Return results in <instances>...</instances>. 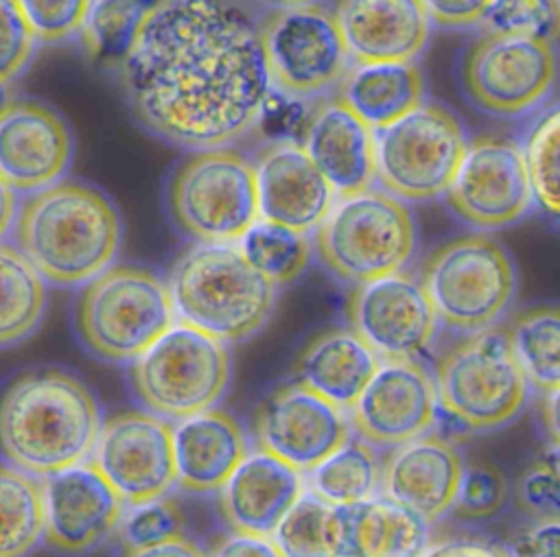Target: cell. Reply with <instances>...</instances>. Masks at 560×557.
<instances>
[{
	"mask_svg": "<svg viewBox=\"0 0 560 557\" xmlns=\"http://www.w3.org/2000/svg\"><path fill=\"white\" fill-rule=\"evenodd\" d=\"M39 483L44 540L52 550L83 555L116 533L125 505L90 461L55 472Z\"/></svg>",
	"mask_w": 560,
	"mask_h": 557,
	"instance_id": "cell-20",
	"label": "cell"
},
{
	"mask_svg": "<svg viewBox=\"0 0 560 557\" xmlns=\"http://www.w3.org/2000/svg\"><path fill=\"white\" fill-rule=\"evenodd\" d=\"M462 465L457 448L446 437L427 432L392 448L381 465V496L405 505L431 524L451 511Z\"/></svg>",
	"mask_w": 560,
	"mask_h": 557,
	"instance_id": "cell-23",
	"label": "cell"
},
{
	"mask_svg": "<svg viewBox=\"0 0 560 557\" xmlns=\"http://www.w3.org/2000/svg\"><path fill=\"white\" fill-rule=\"evenodd\" d=\"M206 557H284V553L271 535L230 531L214 542Z\"/></svg>",
	"mask_w": 560,
	"mask_h": 557,
	"instance_id": "cell-46",
	"label": "cell"
},
{
	"mask_svg": "<svg viewBox=\"0 0 560 557\" xmlns=\"http://www.w3.org/2000/svg\"><path fill=\"white\" fill-rule=\"evenodd\" d=\"M424 76L416 63L352 66L339 83V100L372 131L424 103Z\"/></svg>",
	"mask_w": 560,
	"mask_h": 557,
	"instance_id": "cell-28",
	"label": "cell"
},
{
	"mask_svg": "<svg viewBox=\"0 0 560 557\" xmlns=\"http://www.w3.org/2000/svg\"><path fill=\"white\" fill-rule=\"evenodd\" d=\"M164 203L190 242H238L260 218L254 162L230 146L190 151L171 170Z\"/></svg>",
	"mask_w": 560,
	"mask_h": 557,
	"instance_id": "cell-7",
	"label": "cell"
},
{
	"mask_svg": "<svg viewBox=\"0 0 560 557\" xmlns=\"http://www.w3.org/2000/svg\"><path fill=\"white\" fill-rule=\"evenodd\" d=\"M311 245L330 277L359 286L409 266L418 251V223L409 203L368 188L339 197Z\"/></svg>",
	"mask_w": 560,
	"mask_h": 557,
	"instance_id": "cell-5",
	"label": "cell"
},
{
	"mask_svg": "<svg viewBox=\"0 0 560 557\" xmlns=\"http://www.w3.org/2000/svg\"><path fill=\"white\" fill-rule=\"evenodd\" d=\"M184 515L177 502L168 496L144 500L138 505H125L116 533L120 550L147 548L171 537L184 535Z\"/></svg>",
	"mask_w": 560,
	"mask_h": 557,
	"instance_id": "cell-39",
	"label": "cell"
},
{
	"mask_svg": "<svg viewBox=\"0 0 560 557\" xmlns=\"http://www.w3.org/2000/svg\"><path fill=\"white\" fill-rule=\"evenodd\" d=\"M120 557H206V553L186 535H177L155 546L120 550Z\"/></svg>",
	"mask_w": 560,
	"mask_h": 557,
	"instance_id": "cell-48",
	"label": "cell"
},
{
	"mask_svg": "<svg viewBox=\"0 0 560 557\" xmlns=\"http://www.w3.org/2000/svg\"><path fill=\"white\" fill-rule=\"evenodd\" d=\"M510 498L505 474L490 461H468L462 465L453 515L462 520H488L497 515Z\"/></svg>",
	"mask_w": 560,
	"mask_h": 557,
	"instance_id": "cell-40",
	"label": "cell"
},
{
	"mask_svg": "<svg viewBox=\"0 0 560 557\" xmlns=\"http://www.w3.org/2000/svg\"><path fill=\"white\" fill-rule=\"evenodd\" d=\"M330 13L352 66L413 63L429 46L420 0H337Z\"/></svg>",
	"mask_w": 560,
	"mask_h": 557,
	"instance_id": "cell-21",
	"label": "cell"
},
{
	"mask_svg": "<svg viewBox=\"0 0 560 557\" xmlns=\"http://www.w3.org/2000/svg\"><path fill=\"white\" fill-rule=\"evenodd\" d=\"M252 435L256 450L306 474L350 437V424L346 411L295 380L258 404Z\"/></svg>",
	"mask_w": 560,
	"mask_h": 557,
	"instance_id": "cell-17",
	"label": "cell"
},
{
	"mask_svg": "<svg viewBox=\"0 0 560 557\" xmlns=\"http://www.w3.org/2000/svg\"><path fill=\"white\" fill-rule=\"evenodd\" d=\"M158 2L160 0H90L83 26L77 35L85 57L116 72Z\"/></svg>",
	"mask_w": 560,
	"mask_h": 557,
	"instance_id": "cell-34",
	"label": "cell"
},
{
	"mask_svg": "<svg viewBox=\"0 0 560 557\" xmlns=\"http://www.w3.org/2000/svg\"><path fill=\"white\" fill-rule=\"evenodd\" d=\"M256 4L269 9V11H280V9H295V7H308V4H319L322 0H254Z\"/></svg>",
	"mask_w": 560,
	"mask_h": 557,
	"instance_id": "cell-51",
	"label": "cell"
},
{
	"mask_svg": "<svg viewBox=\"0 0 560 557\" xmlns=\"http://www.w3.org/2000/svg\"><path fill=\"white\" fill-rule=\"evenodd\" d=\"M558 540V520H532L512 531L501 548L508 557H560Z\"/></svg>",
	"mask_w": 560,
	"mask_h": 557,
	"instance_id": "cell-44",
	"label": "cell"
},
{
	"mask_svg": "<svg viewBox=\"0 0 560 557\" xmlns=\"http://www.w3.org/2000/svg\"><path fill=\"white\" fill-rule=\"evenodd\" d=\"M444 201L466 227L481 234L523 221L534 197L521 146L492 135L470 140Z\"/></svg>",
	"mask_w": 560,
	"mask_h": 557,
	"instance_id": "cell-14",
	"label": "cell"
},
{
	"mask_svg": "<svg viewBox=\"0 0 560 557\" xmlns=\"http://www.w3.org/2000/svg\"><path fill=\"white\" fill-rule=\"evenodd\" d=\"M508 334L510 352L527 387L556 393L560 387V315L556 306L527 308L514 317Z\"/></svg>",
	"mask_w": 560,
	"mask_h": 557,
	"instance_id": "cell-32",
	"label": "cell"
},
{
	"mask_svg": "<svg viewBox=\"0 0 560 557\" xmlns=\"http://www.w3.org/2000/svg\"><path fill=\"white\" fill-rule=\"evenodd\" d=\"M101 424L94 393L66 369H26L0 389V457L35 478L88 461Z\"/></svg>",
	"mask_w": 560,
	"mask_h": 557,
	"instance_id": "cell-2",
	"label": "cell"
},
{
	"mask_svg": "<svg viewBox=\"0 0 560 557\" xmlns=\"http://www.w3.org/2000/svg\"><path fill=\"white\" fill-rule=\"evenodd\" d=\"M556 44L483 33L459 59V83L483 114L518 118L547 103L556 87Z\"/></svg>",
	"mask_w": 560,
	"mask_h": 557,
	"instance_id": "cell-12",
	"label": "cell"
},
{
	"mask_svg": "<svg viewBox=\"0 0 560 557\" xmlns=\"http://www.w3.org/2000/svg\"><path fill=\"white\" fill-rule=\"evenodd\" d=\"M42 540V483L0 463V557H28Z\"/></svg>",
	"mask_w": 560,
	"mask_h": 557,
	"instance_id": "cell-35",
	"label": "cell"
},
{
	"mask_svg": "<svg viewBox=\"0 0 560 557\" xmlns=\"http://www.w3.org/2000/svg\"><path fill=\"white\" fill-rule=\"evenodd\" d=\"M166 286L175 321L225 345L260 332L278 301V288L236 242H190L171 264Z\"/></svg>",
	"mask_w": 560,
	"mask_h": 557,
	"instance_id": "cell-4",
	"label": "cell"
},
{
	"mask_svg": "<svg viewBox=\"0 0 560 557\" xmlns=\"http://www.w3.org/2000/svg\"><path fill=\"white\" fill-rule=\"evenodd\" d=\"M420 284L438 323L472 334L494 328L514 301L518 277L510 251L488 234L453 238L422 264Z\"/></svg>",
	"mask_w": 560,
	"mask_h": 557,
	"instance_id": "cell-8",
	"label": "cell"
},
{
	"mask_svg": "<svg viewBox=\"0 0 560 557\" xmlns=\"http://www.w3.org/2000/svg\"><path fill=\"white\" fill-rule=\"evenodd\" d=\"M37 39L15 0H0V87L15 81L31 63Z\"/></svg>",
	"mask_w": 560,
	"mask_h": 557,
	"instance_id": "cell-43",
	"label": "cell"
},
{
	"mask_svg": "<svg viewBox=\"0 0 560 557\" xmlns=\"http://www.w3.org/2000/svg\"><path fill=\"white\" fill-rule=\"evenodd\" d=\"M271 537L284 557H346V507L304 491Z\"/></svg>",
	"mask_w": 560,
	"mask_h": 557,
	"instance_id": "cell-33",
	"label": "cell"
},
{
	"mask_svg": "<svg viewBox=\"0 0 560 557\" xmlns=\"http://www.w3.org/2000/svg\"><path fill=\"white\" fill-rule=\"evenodd\" d=\"M438 406L464 430H497L525 408L529 387L505 330L488 328L448 345L433 374Z\"/></svg>",
	"mask_w": 560,
	"mask_h": 557,
	"instance_id": "cell-9",
	"label": "cell"
},
{
	"mask_svg": "<svg viewBox=\"0 0 560 557\" xmlns=\"http://www.w3.org/2000/svg\"><path fill=\"white\" fill-rule=\"evenodd\" d=\"M540 417H542V424H545V432L551 437V446L558 448V391L556 393H542Z\"/></svg>",
	"mask_w": 560,
	"mask_h": 557,
	"instance_id": "cell-50",
	"label": "cell"
},
{
	"mask_svg": "<svg viewBox=\"0 0 560 557\" xmlns=\"http://www.w3.org/2000/svg\"><path fill=\"white\" fill-rule=\"evenodd\" d=\"M90 463L122 505L168 496L175 487L171 424L147 411H125L101 424Z\"/></svg>",
	"mask_w": 560,
	"mask_h": 557,
	"instance_id": "cell-15",
	"label": "cell"
},
{
	"mask_svg": "<svg viewBox=\"0 0 560 557\" xmlns=\"http://www.w3.org/2000/svg\"><path fill=\"white\" fill-rule=\"evenodd\" d=\"M558 135H560L558 107L551 105L532 125V129L525 138V144L521 146L534 203H538L551 216H558V205H560V197H558L560 140H558Z\"/></svg>",
	"mask_w": 560,
	"mask_h": 557,
	"instance_id": "cell-37",
	"label": "cell"
},
{
	"mask_svg": "<svg viewBox=\"0 0 560 557\" xmlns=\"http://www.w3.org/2000/svg\"><path fill=\"white\" fill-rule=\"evenodd\" d=\"M258 214L300 234H311L330 212L337 194L302 144L276 140L254 159Z\"/></svg>",
	"mask_w": 560,
	"mask_h": 557,
	"instance_id": "cell-22",
	"label": "cell"
},
{
	"mask_svg": "<svg viewBox=\"0 0 560 557\" xmlns=\"http://www.w3.org/2000/svg\"><path fill=\"white\" fill-rule=\"evenodd\" d=\"M247 262L278 291L295 282L308 266L313 245L306 234L258 218L236 242Z\"/></svg>",
	"mask_w": 560,
	"mask_h": 557,
	"instance_id": "cell-36",
	"label": "cell"
},
{
	"mask_svg": "<svg viewBox=\"0 0 560 557\" xmlns=\"http://www.w3.org/2000/svg\"><path fill=\"white\" fill-rule=\"evenodd\" d=\"M171 439L175 485L188 494H217L249 452L238 419L217 406L177 419Z\"/></svg>",
	"mask_w": 560,
	"mask_h": 557,
	"instance_id": "cell-25",
	"label": "cell"
},
{
	"mask_svg": "<svg viewBox=\"0 0 560 557\" xmlns=\"http://www.w3.org/2000/svg\"><path fill=\"white\" fill-rule=\"evenodd\" d=\"M258 28L271 90L304 100L339 87L350 59L322 4L269 11Z\"/></svg>",
	"mask_w": 560,
	"mask_h": 557,
	"instance_id": "cell-13",
	"label": "cell"
},
{
	"mask_svg": "<svg viewBox=\"0 0 560 557\" xmlns=\"http://www.w3.org/2000/svg\"><path fill=\"white\" fill-rule=\"evenodd\" d=\"M46 312V282L15 245L0 242V349L26 341Z\"/></svg>",
	"mask_w": 560,
	"mask_h": 557,
	"instance_id": "cell-31",
	"label": "cell"
},
{
	"mask_svg": "<svg viewBox=\"0 0 560 557\" xmlns=\"http://www.w3.org/2000/svg\"><path fill=\"white\" fill-rule=\"evenodd\" d=\"M346 312L378 360H418L440 330L420 280L405 271L352 286Z\"/></svg>",
	"mask_w": 560,
	"mask_h": 557,
	"instance_id": "cell-16",
	"label": "cell"
},
{
	"mask_svg": "<svg viewBox=\"0 0 560 557\" xmlns=\"http://www.w3.org/2000/svg\"><path fill=\"white\" fill-rule=\"evenodd\" d=\"M378 356L350 328H330L306 343L295 363L298 382L348 411L378 367Z\"/></svg>",
	"mask_w": 560,
	"mask_h": 557,
	"instance_id": "cell-27",
	"label": "cell"
},
{
	"mask_svg": "<svg viewBox=\"0 0 560 557\" xmlns=\"http://www.w3.org/2000/svg\"><path fill=\"white\" fill-rule=\"evenodd\" d=\"M429 522L385 496L346 507V557H420Z\"/></svg>",
	"mask_w": 560,
	"mask_h": 557,
	"instance_id": "cell-29",
	"label": "cell"
},
{
	"mask_svg": "<svg viewBox=\"0 0 560 557\" xmlns=\"http://www.w3.org/2000/svg\"><path fill=\"white\" fill-rule=\"evenodd\" d=\"M302 149L330 183L337 199L372 188L374 131L339 98L313 111Z\"/></svg>",
	"mask_w": 560,
	"mask_h": 557,
	"instance_id": "cell-26",
	"label": "cell"
},
{
	"mask_svg": "<svg viewBox=\"0 0 560 557\" xmlns=\"http://www.w3.org/2000/svg\"><path fill=\"white\" fill-rule=\"evenodd\" d=\"M420 557H508L501 546L475 537H453L429 544Z\"/></svg>",
	"mask_w": 560,
	"mask_h": 557,
	"instance_id": "cell-47",
	"label": "cell"
},
{
	"mask_svg": "<svg viewBox=\"0 0 560 557\" xmlns=\"http://www.w3.org/2000/svg\"><path fill=\"white\" fill-rule=\"evenodd\" d=\"M18 212V197L15 192L0 181V242L11 232Z\"/></svg>",
	"mask_w": 560,
	"mask_h": 557,
	"instance_id": "cell-49",
	"label": "cell"
},
{
	"mask_svg": "<svg viewBox=\"0 0 560 557\" xmlns=\"http://www.w3.org/2000/svg\"><path fill=\"white\" fill-rule=\"evenodd\" d=\"M138 404L162 419L217 406L232 378L230 347L175 321L127 369Z\"/></svg>",
	"mask_w": 560,
	"mask_h": 557,
	"instance_id": "cell-10",
	"label": "cell"
},
{
	"mask_svg": "<svg viewBox=\"0 0 560 557\" xmlns=\"http://www.w3.org/2000/svg\"><path fill=\"white\" fill-rule=\"evenodd\" d=\"M431 26L462 31L479 26L490 0H420Z\"/></svg>",
	"mask_w": 560,
	"mask_h": 557,
	"instance_id": "cell-45",
	"label": "cell"
},
{
	"mask_svg": "<svg viewBox=\"0 0 560 557\" xmlns=\"http://www.w3.org/2000/svg\"><path fill=\"white\" fill-rule=\"evenodd\" d=\"M306 491L335 507L361 505L381 491L376 450L359 437H348L335 452L304 474Z\"/></svg>",
	"mask_w": 560,
	"mask_h": 557,
	"instance_id": "cell-30",
	"label": "cell"
},
{
	"mask_svg": "<svg viewBox=\"0 0 560 557\" xmlns=\"http://www.w3.org/2000/svg\"><path fill=\"white\" fill-rule=\"evenodd\" d=\"M37 44H59L77 37L90 0H15Z\"/></svg>",
	"mask_w": 560,
	"mask_h": 557,
	"instance_id": "cell-42",
	"label": "cell"
},
{
	"mask_svg": "<svg viewBox=\"0 0 560 557\" xmlns=\"http://www.w3.org/2000/svg\"><path fill=\"white\" fill-rule=\"evenodd\" d=\"M514 498L529 520H558L560 478L556 450L536 459L521 472L514 483Z\"/></svg>",
	"mask_w": 560,
	"mask_h": 557,
	"instance_id": "cell-41",
	"label": "cell"
},
{
	"mask_svg": "<svg viewBox=\"0 0 560 557\" xmlns=\"http://www.w3.org/2000/svg\"><path fill=\"white\" fill-rule=\"evenodd\" d=\"M468 146L462 120L440 103L416 109L374 131V181L405 203L444 197Z\"/></svg>",
	"mask_w": 560,
	"mask_h": 557,
	"instance_id": "cell-11",
	"label": "cell"
},
{
	"mask_svg": "<svg viewBox=\"0 0 560 557\" xmlns=\"http://www.w3.org/2000/svg\"><path fill=\"white\" fill-rule=\"evenodd\" d=\"M74 138L59 111L35 98L0 100V181L37 192L68 173Z\"/></svg>",
	"mask_w": 560,
	"mask_h": 557,
	"instance_id": "cell-19",
	"label": "cell"
},
{
	"mask_svg": "<svg viewBox=\"0 0 560 557\" xmlns=\"http://www.w3.org/2000/svg\"><path fill=\"white\" fill-rule=\"evenodd\" d=\"M15 247L52 286H83L114 264L122 247V218L96 186L59 179L18 203Z\"/></svg>",
	"mask_w": 560,
	"mask_h": 557,
	"instance_id": "cell-3",
	"label": "cell"
},
{
	"mask_svg": "<svg viewBox=\"0 0 560 557\" xmlns=\"http://www.w3.org/2000/svg\"><path fill=\"white\" fill-rule=\"evenodd\" d=\"M433 376L420 360H381L348 408V424L372 448H398L431 432L438 419Z\"/></svg>",
	"mask_w": 560,
	"mask_h": 557,
	"instance_id": "cell-18",
	"label": "cell"
},
{
	"mask_svg": "<svg viewBox=\"0 0 560 557\" xmlns=\"http://www.w3.org/2000/svg\"><path fill=\"white\" fill-rule=\"evenodd\" d=\"M175 323L166 280L153 269L114 262L79 288L74 330L98 360L129 365Z\"/></svg>",
	"mask_w": 560,
	"mask_h": 557,
	"instance_id": "cell-6",
	"label": "cell"
},
{
	"mask_svg": "<svg viewBox=\"0 0 560 557\" xmlns=\"http://www.w3.org/2000/svg\"><path fill=\"white\" fill-rule=\"evenodd\" d=\"M116 74L136 122L186 153L236 144L271 96L258 20L238 0H160Z\"/></svg>",
	"mask_w": 560,
	"mask_h": 557,
	"instance_id": "cell-1",
	"label": "cell"
},
{
	"mask_svg": "<svg viewBox=\"0 0 560 557\" xmlns=\"http://www.w3.org/2000/svg\"><path fill=\"white\" fill-rule=\"evenodd\" d=\"M304 491V474L262 450H252L217 491L219 511L236 533L271 535Z\"/></svg>",
	"mask_w": 560,
	"mask_h": 557,
	"instance_id": "cell-24",
	"label": "cell"
},
{
	"mask_svg": "<svg viewBox=\"0 0 560 557\" xmlns=\"http://www.w3.org/2000/svg\"><path fill=\"white\" fill-rule=\"evenodd\" d=\"M558 0H490L479 26L483 33L527 37L553 44L558 37Z\"/></svg>",
	"mask_w": 560,
	"mask_h": 557,
	"instance_id": "cell-38",
	"label": "cell"
}]
</instances>
